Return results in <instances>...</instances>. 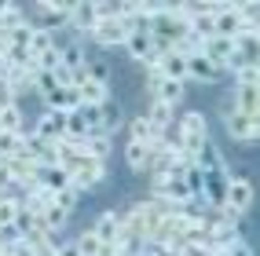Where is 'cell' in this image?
<instances>
[{"label": "cell", "instance_id": "obj_31", "mask_svg": "<svg viewBox=\"0 0 260 256\" xmlns=\"http://www.w3.org/2000/svg\"><path fill=\"white\" fill-rule=\"evenodd\" d=\"M77 194H81V191L66 187V191H59V194H55V205H62L66 212H74V209H77Z\"/></svg>", "mask_w": 260, "mask_h": 256}, {"label": "cell", "instance_id": "obj_30", "mask_svg": "<svg viewBox=\"0 0 260 256\" xmlns=\"http://www.w3.org/2000/svg\"><path fill=\"white\" fill-rule=\"evenodd\" d=\"M37 66H41V70H59V66H62V51H59V44L48 48L44 55H37Z\"/></svg>", "mask_w": 260, "mask_h": 256}, {"label": "cell", "instance_id": "obj_25", "mask_svg": "<svg viewBox=\"0 0 260 256\" xmlns=\"http://www.w3.org/2000/svg\"><path fill=\"white\" fill-rule=\"evenodd\" d=\"M66 139H88V125H84V117L77 110L66 114Z\"/></svg>", "mask_w": 260, "mask_h": 256}, {"label": "cell", "instance_id": "obj_14", "mask_svg": "<svg viewBox=\"0 0 260 256\" xmlns=\"http://www.w3.org/2000/svg\"><path fill=\"white\" fill-rule=\"evenodd\" d=\"M128 132H132V139H136V143H147V147H154V143H158L161 135H165L161 128H154L147 117H136V121L128 125Z\"/></svg>", "mask_w": 260, "mask_h": 256}, {"label": "cell", "instance_id": "obj_1", "mask_svg": "<svg viewBox=\"0 0 260 256\" xmlns=\"http://www.w3.org/2000/svg\"><path fill=\"white\" fill-rule=\"evenodd\" d=\"M132 37V29L125 19H117V15H110V19H99L95 29H92V41L99 48H125V41Z\"/></svg>", "mask_w": 260, "mask_h": 256}, {"label": "cell", "instance_id": "obj_4", "mask_svg": "<svg viewBox=\"0 0 260 256\" xmlns=\"http://www.w3.org/2000/svg\"><path fill=\"white\" fill-rule=\"evenodd\" d=\"M223 125H228V132L235 135L238 143H256V139H260V121H256V117H249V114L231 110L228 117H223Z\"/></svg>", "mask_w": 260, "mask_h": 256}, {"label": "cell", "instance_id": "obj_23", "mask_svg": "<svg viewBox=\"0 0 260 256\" xmlns=\"http://www.w3.org/2000/svg\"><path fill=\"white\" fill-rule=\"evenodd\" d=\"M117 128H121V106L114 99H107V102H103V135H110Z\"/></svg>", "mask_w": 260, "mask_h": 256}, {"label": "cell", "instance_id": "obj_16", "mask_svg": "<svg viewBox=\"0 0 260 256\" xmlns=\"http://www.w3.org/2000/svg\"><path fill=\"white\" fill-rule=\"evenodd\" d=\"M125 161H128L132 172H143V168L150 165V147H147V143L128 139V147H125Z\"/></svg>", "mask_w": 260, "mask_h": 256}, {"label": "cell", "instance_id": "obj_8", "mask_svg": "<svg viewBox=\"0 0 260 256\" xmlns=\"http://www.w3.org/2000/svg\"><path fill=\"white\" fill-rule=\"evenodd\" d=\"M44 106L55 114H74L81 106V95H77V88H55L51 95H44Z\"/></svg>", "mask_w": 260, "mask_h": 256}, {"label": "cell", "instance_id": "obj_22", "mask_svg": "<svg viewBox=\"0 0 260 256\" xmlns=\"http://www.w3.org/2000/svg\"><path fill=\"white\" fill-rule=\"evenodd\" d=\"M41 220H44V227H48V231H62V227H66V220H70V212H66L62 205L51 201L48 209H44V216H41Z\"/></svg>", "mask_w": 260, "mask_h": 256}, {"label": "cell", "instance_id": "obj_5", "mask_svg": "<svg viewBox=\"0 0 260 256\" xmlns=\"http://www.w3.org/2000/svg\"><path fill=\"white\" fill-rule=\"evenodd\" d=\"M125 51H128V55L132 59H140V62H147L150 66V70H154V66H158V51H154V44H150V33H132V37L125 41Z\"/></svg>", "mask_w": 260, "mask_h": 256}, {"label": "cell", "instance_id": "obj_3", "mask_svg": "<svg viewBox=\"0 0 260 256\" xmlns=\"http://www.w3.org/2000/svg\"><path fill=\"white\" fill-rule=\"evenodd\" d=\"M220 205L242 216V212L253 205V183L242 179V176H238V179H228V191H223V201H220Z\"/></svg>", "mask_w": 260, "mask_h": 256}, {"label": "cell", "instance_id": "obj_34", "mask_svg": "<svg viewBox=\"0 0 260 256\" xmlns=\"http://www.w3.org/2000/svg\"><path fill=\"white\" fill-rule=\"evenodd\" d=\"M55 256H81V249H77V242H62Z\"/></svg>", "mask_w": 260, "mask_h": 256}, {"label": "cell", "instance_id": "obj_19", "mask_svg": "<svg viewBox=\"0 0 260 256\" xmlns=\"http://www.w3.org/2000/svg\"><path fill=\"white\" fill-rule=\"evenodd\" d=\"M22 212V194L19 198H11V194H0V227H8L15 224V216Z\"/></svg>", "mask_w": 260, "mask_h": 256}, {"label": "cell", "instance_id": "obj_33", "mask_svg": "<svg viewBox=\"0 0 260 256\" xmlns=\"http://www.w3.org/2000/svg\"><path fill=\"white\" fill-rule=\"evenodd\" d=\"M11 187H15V179H11V172H8V165L0 161V194H4V191H11Z\"/></svg>", "mask_w": 260, "mask_h": 256}, {"label": "cell", "instance_id": "obj_21", "mask_svg": "<svg viewBox=\"0 0 260 256\" xmlns=\"http://www.w3.org/2000/svg\"><path fill=\"white\" fill-rule=\"evenodd\" d=\"M0 132H22V110H19V102H11V106L0 110Z\"/></svg>", "mask_w": 260, "mask_h": 256}, {"label": "cell", "instance_id": "obj_15", "mask_svg": "<svg viewBox=\"0 0 260 256\" xmlns=\"http://www.w3.org/2000/svg\"><path fill=\"white\" fill-rule=\"evenodd\" d=\"M235 110L238 114H249V117H260V95H256V88H238V84H235Z\"/></svg>", "mask_w": 260, "mask_h": 256}, {"label": "cell", "instance_id": "obj_32", "mask_svg": "<svg viewBox=\"0 0 260 256\" xmlns=\"http://www.w3.org/2000/svg\"><path fill=\"white\" fill-rule=\"evenodd\" d=\"M223 256H253V249L246 242H231L228 249H223Z\"/></svg>", "mask_w": 260, "mask_h": 256}, {"label": "cell", "instance_id": "obj_12", "mask_svg": "<svg viewBox=\"0 0 260 256\" xmlns=\"http://www.w3.org/2000/svg\"><path fill=\"white\" fill-rule=\"evenodd\" d=\"M62 51V66L70 74H84V66H88V55H84V44L81 41H70L66 48H59Z\"/></svg>", "mask_w": 260, "mask_h": 256}, {"label": "cell", "instance_id": "obj_11", "mask_svg": "<svg viewBox=\"0 0 260 256\" xmlns=\"http://www.w3.org/2000/svg\"><path fill=\"white\" fill-rule=\"evenodd\" d=\"M235 51V41H228V37H209V41H202V55L209 59L213 66H223V59H228Z\"/></svg>", "mask_w": 260, "mask_h": 256}, {"label": "cell", "instance_id": "obj_27", "mask_svg": "<svg viewBox=\"0 0 260 256\" xmlns=\"http://www.w3.org/2000/svg\"><path fill=\"white\" fill-rule=\"evenodd\" d=\"M235 81H238V88H260V62L246 66V70H238Z\"/></svg>", "mask_w": 260, "mask_h": 256}, {"label": "cell", "instance_id": "obj_28", "mask_svg": "<svg viewBox=\"0 0 260 256\" xmlns=\"http://www.w3.org/2000/svg\"><path fill=\"white\" fill-rule=\"evenodd\" d=\"M77 249H81V256H99V249H103V242L95 238V231H84L81 238H77Z\"/></svg>", "mask_w": 260, "mask_h": 256}, {"label": "cell", "instance_id": "obj_2", "mask_svg": "<svg viewBox=\"0 0 260 256\" xmlns=\"http://www.w3.org/2000/svg\"><path fill=\"white\" fill-rule=\"evenodd\" d=\"M33 139L41 143H59L66 139V114H55V110H44L33 125Z\"/></svg>", "mask_w": 260, "mask_h": 256}, {"label": "cell", "instance_id": "obj_6", "mask_svg": "<svg viewBox=\"0 0 260 256\" xmlns=\"http://www.w3.org/2000/svg\"><path fill=\"white\" fill-rule=\"evenodd\" d=\"M242 33H246V26H242V19H238L235 4H231L228 11H220L216 19H213V37H228V41H238Z\"/></svg>", "mask_w": 260, "mask_h": 256}, {"label": "cell", "instance_id": "obj_24", "mask_svg": "<svg viewBox=\"0 0 260 256\" xmlns=\"http://www.w3.org/2000/svg\"><path fill=\"white\" fill-rule=\"evenodd\" d=\"M55 88H59V81H55L51 70H37V74H33V92H37V95H51Z\"/></svg>", "mask_w": 260, "mask_h": 256}, {"label": "cell", "instance_id": "obj_7", "mask_svg": "<svg viewBox=\"0 0 260 256\" xmlns=\"http://www.w3.org/2000/svg\"><path fill=\"white\" fill-rule=\"evenodd\" d=\"M99 22L95 15V4H70V19H66V26L77 29V33H92Z\"/></svg>", "mask_w": 260, "mask_h": 256}, {"label": "cell", "instance_id": "obj_10", "mask_svg": "<svg viewBox=\"0 0 260 256\" xmlns=\"http://www.w3.org/2000/svg\"><path fill=\"white\" fill-rule=\"evenodd\" d=\"M220 74V66H213L205 55H190L187 59V81H202V84H213Z\"/></svg>", "mask_w": 260, "mask_h": 256}, {"label": "cell", "instance_id": "obj_20", "mask_svg": "<svg viewBox=\"0 0 260 256\" xmlns=\"http://www.w3.org/2000/svg\"><path fill=\"white\" fill-rule=\"evenodd\" d=\"M143 117H147L154 128H161V132H165V128L172 125V106H165V102L154 99V102H150V114H143Z\"/></svg>", "mask_w": 260, "mask_h": 256}, {"label": "cell", "instance_id": "obj_13", "mask_svg": "<svg viewBox=\"0 0 260 256\" xmlns=\"http://www.w3.org/2000/svg\"><path fill=\"white\" fill-rule=\"evenodd\" d=\"M95 238H99V242H117V238H121V216L117 212H103L99 220H95Z\"/></svg>", "mask_w": 260, "mask_h": 256}, {"label": "cell", "instance_id": "obj_26", "mask_svg": "<svg viewBox=\"0 0 260 256\" xmlns=\"http://www.w3.org/2000/svg\"><path fill=\"white\" fill-rule=\"evenodd\" d=\"M110 154V135H88V158H95V161H103Z\"/></svg>", "mask_w": 260, "mask_h": 256}, {"label": "cell", "instance_id": "obj_17", "mask_svg": "<svg viewBox=\"0 0 260 256\" xmlns=\"http://www.w3.org/2000/svg\"><path fill=\"white\" fill-rule=\"evenodd\" d=\"M26 150V135L22 132H0V161L15 158V154Z\"/></svg>", "mask_w": 260, "mask_h": 256}, {"label": "cell", "instance_id": "obj_29", "mask_svg": "<svg viewBox=\"0 0 260 256\" xmlns=\"http://www.w3.org/2000/svg\"><path fill=\"white\" fill-rule=\"evenodd\" d=\"M246 66H253V59H249V55H242V51L235 48L231 55L223 59V66H220V70H231V74H238V70H246Z\"/></svg>", "mask_w": 260, "mask_h": 256}, {"label": "cell", "instance_id": "obj_18", "mask_svg": "<svg viewBox=\"0 0 260 256\" xmlns=\"http://www.w3.org/2000/svg\"><path fill=\"white\" fill-rule=\"evenodd\" d=\"M48 48H55V41H51V29H48V26H33V37H29V55L37 59V55H44Z\"/></svg>", "mask_w": 260, "mask_h": 256}, {"label": "cell", "instance_id": "obj_9", "mask_svg": "<svg viewBox=\"0 0 260 256\" xmlns=\"http://www.w3.org/2000/svg\"><path fill=\"white\" fill-rule=\"evenodd\" d=\"M77 95H81V102L84 106H103V102L110 99V88L107 84H95V81H88V77H77Z\"/></svg>", "mask_w": 260, "mask_h": 256}]
</instances>
